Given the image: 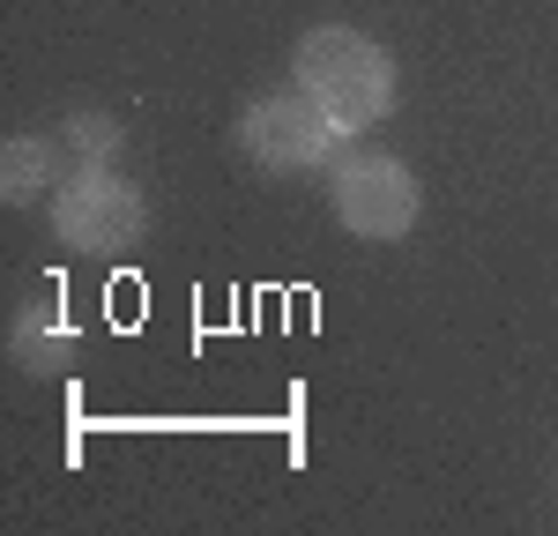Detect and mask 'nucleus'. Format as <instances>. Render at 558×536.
<instances>
[{
  "instance_id": "nucleus-2",
  "label": "nucleus",
  "mask_w": 558,
  "mask_h": 536,
  "mask_svg": "<svg viewBox=\"0 0 558 536\" xmlns=\"http://www.w3.org/2000/svg\"><path fill=\"white\" fill-rule=\"evenodd\" d=\"M328 202H336L343 231H357V239H402L410 223L425 217L417 172H410L402 157H387V149H336V165H328Z\"/></svg>"
},
{
  "instance_id": "nucleus-1",
  "label": "nucleus",
  "mask_w": 558,
  "mask_h": 536,
  "mask_svg": "<svg viewBox=\"0 0 558 536\" xmlns=\"http://www.w3.org/2000/svg\"><path fill=\"white\" fill-rule=\"evenodd\" d=\"M291 83L336 120L343 134H365L395 112V60L380 38L350 31V23H313L291 52Z\"/></svg>"
},
{
  "instance_id": "nucleus-4",
  "label": "nucleus",
  "mask_w": 558,
  "mask_h": 536,
  "mask_svg": "<svg viewBox=\"0 0 558 536\" xmlns=\"http://www.w3.org/2000/svg\"><path fill=\"white\" fill-rule=\"evenodd\" d=\"M239 149H246L254 165H268V172H305V165H328V157L343 149V127L291 83V89H276V97H254V105H246Z\"/></svg>"
},
{
  "instance_id": "nucleus-3",
  "label": "nucleus",
  "mask_w": 558,
  "mask_h": 536,
  "mask_svg": "<svg viewBox=\"0 0 558 536\" xmlns=\"http://www.w3.org/2000/svg\"><path fill=\"white\" fill-rule=\"evenodd\" d=\"M142 231H149V202L112 165H83L68 186H52V239L60 246H75V254H128Z\"/></svg>"
},
{
  "instance_id": "nucleus-6",
  "label": "nucleus",
  "mask_w": 558,
  "mask_h": 536,
  "mask_svg": "<svg viewBox=\"0 0 558 536\" xmlns=\"http://www.w3.org/2000/svg\"><path fill=\"white\" fill-rule=\"evenodd\" d=\"M60 149H68V142H52V134H15V142L0 149V194H8L15 209L45 202L52 179H60Z\"/></svg>"
},
{
  "instance_id": "nucleus-7",
  "label": "nucleus",
  "mask_w": 558,
  "mask_h": 536,
  "mask_svg": "<svg viewBox=\"0 0 558 536\" xmlns=\"http://www.w3.org/2000/svg\"><path fill=\"white\" fill-rule=\"evenodd\" d=\"M60 142H68V157H83V165H112L128 134H120V120H105V112H68Z\"/></svg>"
},
{
  "instance_id": "nucleus-5",
  "label": "nucleus",
  "mask_w": 558,
  "mask_h": 536,
  "mask_svg": "<svg viewBox=\"0 0 558 536\" xmlns=\"http://www.w3.org/2000/svg\"><path fill=\"white\" fill-rule=\"evenodd\" d=\"M8 357L23 365V373H68V357H75V328H68V313L52 306V299H31V306L8 320Z\"/></svg>"
}]
</instances>
